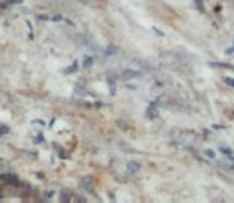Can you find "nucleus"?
<instances>
[{"label": "nucleus", "mask_w": 234, "mask_h": 203, "mask_svg": "<svg viewBox=\"0 0 234 203\" xmlns=\"http://www.w3.org/2000/svg\"><path fill=\"white\" fill-rule=\"evenodd\" d=\"M205 152H207V156H209V157H214V151H210V149H209V151H205Z\"/></svg>", "instance_id": "2"}, {"label": "nucleus", "mask_w": 234, "mask_h": 203, "mask_svg": "<svg viewBox=\"0 0 234 203\" xmlns=\"http://www.w3.org/2000/svg\"><path fill=\"white\" fill-rule=\"evenodd\" d=\"M2 162H3V159H0V163H2Z\"/></svg>", "instance_id": "3"}, {"label": "nucleus", "mask_w": 234, "mask_h": 203, "mask_svg": "<svg viewBox=\"0 0 234 203\" xmlns=\"http://www.w3.org/2000/svg\"><path fill=\"white\" fill-rule=\"evenodd\" d=\"M139 168H140V165H139V163H136V162H131V163H129V170H131V171H137Z\"/></svg>", "instance_id": "1"}]
</instances>
